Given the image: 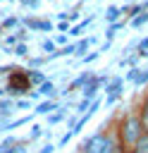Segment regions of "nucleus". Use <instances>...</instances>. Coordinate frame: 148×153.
Returning <instances> with one entry per match:
<instances>
[{"label":"nucleus","mask_w":148,"mask_h":153,"mask_svg":"<svg viewBox=\"0 0 148 153\" xmlns=\"http://www.w3.org/2000/svg\"><path fill=\"white\" fill-rule=\"evenodd\" d=\"M115 134H117V141H119V151L122 153H129L136 141L143 136V129H141V122L136 117V110H124L117 120V127H115Z\"/></svg>","instance_id":"1"},{"label":"nucleus","mask_w":148,"mask_h":153,"mask_svg":"<svg viewBox=\"0 0 148 153\" xmlns=\"http://www.w3.org/2000/svg\"><path fill=\"white\" fill-rule=\"evenodd\" d=\"M79 153H122V151H119V141H117L115 129L103 127L100 131L91 134L79 146Z\"/></svg>","instance_id":"2"},{"label":"nucleus","mask_w":148,"mask_h":153,"mask_svg":"<svg viewBox=\"0 0 148 153\" xmlns=\"http://www.w3.org/2000/svg\"><path fill=\"white\" fill-rule=\"evenodd\" d=\"M31 91V81H29V72L26 67H14L10 74H7V84H5V93L7 96H29Z\"/></svg>","instance_id":"3"},{"label":"nucleus","mask_w":148,"mask_h":153,"mask_svg":"<svg viewBox=\"0 0 148 153\" xmlns=\"http://www.w3.org/2000/svg\"><path fill=\"white\" fill-rule=\"evenodd\" d=\"M107 74H93L91 79H88V84L81 88V98H86V100H93L103 88H105V84H107Z\"/></svg>","instance_id":"4"},{"label":"nucleus","mask_w":148,"mask_h":153,"mask_svg":"<svg viewBox=\"0 0 148 153\" xmlns=\"http://www.w3.org/2000/svg\"><path fill=\"white\" fill-rule=\"evenodd\" d=\"M122 81H124L122 76H110V79H107V84H105V88H103L105 96H107V98H105V105H115V103L122 98Z\"/></svg>","instance_id":"5"},{"label":"nucleus","mask_w":148,"mask_h":153,"mask_svg":"<svg viewBox=\"0 0 148 153\" xmlns=\"http://www.w3.org/2000/svg\"><path fill=\"white\" fill-rule=\"evenodd\" d=\"M95 41H98L95 36H84V38H79V41L74 43V57H76V60L86 57V55L91 53V45H93Z\"/></svg>","instance_id":"6"},{"label":"nucleus","mask_w":148,"mask_h":153,"mask_svg":"<svg viewBox=\"0 0 148 153\" xmlns=\"http://www.w3.org/2000/svg\"><path fill=\"white\" fill-rule=\"evenodd\" d=\"M134 110H136V117H138V122H141L143 134L148 136V100H146V96H141V100H138V105H136Z\"/></svg>","instance_id":"7"},{"label":"nucleus","mask_w":148,"mask_h":153,"mask_svg":"<svg viewBox=\"0 0 148 153\" xmlns=\"http://www.w3.org/2000/svg\"><path fill=\"white\" fill-rule=\"evenodd\" d=\"M91 76H93V72H91V69L81 72V74H79V76H76V79H74V81H72V84H69V86H67V88H64L62 93H72V91H76V88L81 91V88H84V86L88 84V79H91Z\"/></svg>","instance_id":"8"},{"label":"nucleus","mask_w":148,"mask_h":153,"mask_svg":"<svg viewBox=\"0 0 148 153\" xmlns=\"http://www.w3.org/2000/svg\"><path fill=\"white\" fill-rule=\"evenodd\" d=\"M36 93H38V98H45V100H55L57 98V88H55V84L48 79V81H43L38 88H36Z\"/></svg>","instance_id":"9"},{"label":"nucleus","mask_w":148,"mask_h":153,"mask_svg":"<svg viewBox=\"0 0 148 153\" xmlns=\"http://www.w3.org/2000/svg\"><path fill=\"white\" fill-rule=\"evenodd\" d=\"M19 26L26 29V31H38V26H41V17L24 14V17H19Z\"/></svg>","instance_id":"10"},{"label":"nucleus","mask_w":148,"mask_h":153,"mask_svg":"<svg viewBox=\"0 0 148 153\" xmlns=\"http://www.w3.org/2000/svg\"><path fill=\"white\" fill-rule=\"evenodd\" d=\"M91 22H93V17H86L84 22H79V24H72V29H69V33H67V36H74V38H84V31L91 26Z\"/></svg>","instance_id":"11"},{"label":"nucleus","mask_w":148,"mask_h":153,"mask_svg":"<svg viewBox=\"0 0 148 153\" xmlns=\"http://www.w3.org/2000/svg\"><path fill=\"white\" fill-rule=\"evenodd\" d=\"M53 110H57V100H41L33 110V115H50Z\"/></svg>","instance_id":"12"},{"label":"nucleus","mask_w":148,"mask_h":153,"mask_svg":"<svg viewBox=\"0 0 148 153\" xmlns=\"http://www.w3.org/2000/svg\"><path fill=\"white\" fill-rule=\"evenodd\" d=\"M26 72H29V81H31V88H33V86L38 88L43 81H48V76H45L41 69H26Z\"/></svg>","instance_id":"13"},{"label":"nucleus","mask_w":148,"mask_h":153,"mask_svg":"<svg viewBox=\"0 0 148 153\" xmlns=\"http://www.w3.org/2000/svg\"><path fill=\"white\" fill-rule=\"evenodd\" d=\"M119 17H122V7L110 5V7L105 10V19H107V24H117V22H119Z\"/></svg>","instance_id":"14"},{"label":"nucleus","mask_w":148,"mask_h":153,"mask_svg":"<svg viewBox=\"0 0 148 153\" xmlns=\"http://www.w3.org/2000/svg\"><path fill=\"white\" fill-rule=\"evenodd\" d=\"M67 120V108H57L55 112L48 115V124H57V122H64Z\"/></svg>","instance_id":"15"},{"label":"nucleus","mask_w":148,"mask_h":153,"mask_svg":"<svg viewBox=\"0 0 148 153\" xmlns=\"http://www.w3.org/2000/svg\"><path fill=\"white\" fill-rule=\"evenodd\" d=\"M131 84L134 86H146L148 84V67H138V72H136V76H134Z\"/></svg>","instance_id":"16"},{"label":"nucleus","mask_w":148,"mask_h":153,"mask_svg":"<svg viewBox=\"0 0 148 153\" xmlns=\"http://www.w3.org/2000/svg\"><path fill=\"white\" fill-rule=\"evenodd\" d=\"M45 62H48V55H38V57H29V60H26V65H29L26 69H38V67H43Z\"/></svg>","instance_id":"17"},{"label":"nucleus","mask_w":148,"mask_h":153,"mask_svg":"<svg viewBox=\"0 0 148 153\" xmlns=\"http://www.w3.org/2000/svg\"><path fill=\"white\" fill-rule=\"evenodd\" d=\"M129 24H131L134 29H138V26H143V24H148V12L143 10L141 14H136V17H131V19H129Z\"/></svg>","instance_id":"18"},{"label":"nucleus","mask_w":148,"mask_h":153,"mask_svg":"<svg viewBox=\"0 0 148 153\" xmlns=\"http://www.w3.org/2000/svg\"><path fill=\"white\" fill-rule=\"evenodd\" d=\"M0 26H2V31H10V29H19V17H5Z\"/></svg>","instance_id":"19"},{"label":"nucleus","mask_w":148,"mask_h":153,"mask_svg":"<svg viewBox=\"0 0 148 153\" xmlns=\"http://www.w3.org/2000/svg\"><path fill=\"white\" fill-rule=\"evenodd\" d=\"M124 26V22H117V24H110L107 26V31H105V38H107V43H112V38L117 36V31Z\"/></svg>","instance_id":"20"},{"label":"nucleus","mask_w":148,"mask_h":153,"mask_svg":"<svg viewBox=\"0 0 148 153\" xmlns=\"http://www.w3.org/2000/svg\"><path fill=\"white\" fill-rule=\"evenodd\" d=\"M136 55H138V57H148V36H143V38L136 43Z\"/></svg>","instance_id":"21"},{"label":"nucleus","mask_w":148,"mask_h":153,"mask_svg":"<svg viewBox=\"0 0 148 153\" xmlns=\"http://www.w3.org/2000/svg\"><path fill=\"white\" fill-rule=\"evenodd\" d=\"M38 48H41V50H43V53H48V55H53V53H55V50H57V48H55V43H53V41H50V38H43V41H41V43H38Z\"/></svg>","instance_id":"22"},{"label":"nucleus","mask_w":148,"mask_h":153,"mask_svg":"<svg viewBox=\"0 0 148 153\" xmlns=\"http://www.w3.org/2000/svg\"><path fill=\"white\" fill-rule=\"evenodd\" d=\"M10 53H12V55H17V57H29V48H26V43H17Z\"/></svg>","instance_id":"23"},{"label":"nucleus","mask_w":148,"mask_h":153,"mask_svg":"<svg viewBox=\"0 0 148 153\" xmlns=\"http://www.w3.org/2000/svg\"><path fill=\"white\" fill-rule=\"evenodd\" d=\"M131 151H136V153H148V136L143 134V136L136 141V146H134Z\"/></svg>","instance_id":"24"},{"label":"nucleus","mask_w":148,"mask_h":153,"mask_svg":"<svg viewBox=\"0 0 148 153\" xmlns=\"http://www.w3.org/2000/svg\"><path fill=\"white\" fill-rule=\"evenodd\" d=\"M91 103H93V100L81 98V100L76 103V117H79V115H86V112H88V108H91Z\"/></svg>","instance_id":"25"},{"label":"nucleus","mask_w":148,"mask_h":153,"mask_svg":"<svg viewBox=\"0 0 148 153\" xmlns=\"http://www.w3.org/2000/svg\"><path fill=\"white\" fill-rule=\"evenodd\" d=\"M53 43H55V48H62V45H67V43H69V36H67V33H57Z\"/></svg>","instance_id":"26"},{"label":"nucleus","mask_w":148,"mask_h":153,"mask_svg":"<svg viewBox=\"0 0 148 153\" xmlns=\"http://www.w3.org/2000/svg\"><path fill=\"white\" fill-rule=\"evenodd\" d=\"M38 31H43V33H50V31H53V22H50V19H41V26H38Z\"/></svg>","instance_id":"27"},{"label":"nucleus","mask_w":148,"mask_h":153,"mask_svg":"<svg viewBox=\"0 0 148 153\" xmlns=\"http://www.w3.org/2000/svg\"><path fill=\"white\" fill-rule=\"evenodd\" d=\"M98 55H100V53H98V50H91V53H88V55H86V57H81V65H91V62H93V60H98Z\"/></svg>","instance_id":"28"},{"label":"nucleus","mask_w":148,"mask_h":153,"mask_svg":"<svg viewBox=\"0 0 148 153\" xmlns=\"http://www.w3.org/2000/svg\"><path fill=\"white\" fill-rule=\"evenodd\" d=\"M24 108H31L29 98H17V100H14V110H24Z\"/></svg>","instance_id":"29"},{"label":"nucleus","mask_w":148,"mask_h":153,"mask_svg":"<svg viewBox=\"0 0 148 153\" xmlns=\"http://www.w3.org/2000/svg\"><path fill=\"white\" fill-rule=\"evenodd\" d=\"M69 29H72L69 22H57V31H60V33H69Z\"/></svg>","instance_id":"30"},{"label":"nucleus","mask_w":148,"mask_h":153,"mask_svg":"<svg viewBox=\"0 0 148 153\" xmlns=\"http://www.w3.org/2000/svg\"><path fill=\"white\" fill-rule=\"evenodd\" d=\"M41 134H43V129H41L38 124H36V127H31V134H29V141H33V139H38Z\"/></svg>","instance_id":"31"},{"label":"nucleus","mask_w":148,"mask_h":153,"mask_svg":"<svg viewBox=\"0 0 148 153\" xmlns=\"http://www.w3.org/2000/svg\"><path fill=\"white\" fill-rule=\"evenodd\" d=\"M55 148H57V146H53V143H45V146H43L38 153H55Z\"/></svg>","instance_id":"32"},{"label":"nucleus","mask_w":148,"mask_h":153,"mask_svg":"<svg viewBox=\"0 0 148 153\" xmlns=\"http://www.w3.org/2000/svg\"><path fill=\"white\" fill-rule=\"evenodd\" d=\"M136 72H138V67H129V72H127V79H129V81H134Z\"/></svg>","instance_id":"33"},{"label":"nucleus","mask_w":148,"mask_h":153,"mask_svg":"<svg viewBox=\"0 0 148 153\" xmlns=\"http://www.w3.org/2000/svg\"><path fill=\"white\" fill-rule=\"evenodd\" d=\"M69 139H72V134L67 131V134H64V136L60 139V148H62V146H67V143H69Z\"/></svg>","instance_id":"34"},{"label":"nucleus","mask_w":148,"mask_h":153,"mask_svg":"<svg viewBox=\"0 0 148 153\" xmlns=\"http://www.w3.org/2000/svg\"><path fill=\"white\" fill-rule=\"evenodd\" d=\"M143 10H146V12H148V0H143Z\"/></svg>","instance_id":"35"},{"label":"nucleus","mask_w":148,"mask_h":153,"mask_svg":"<svg viewBox=\"0 0 148 153\" xmlns=\"http://www.w3.org/2000/svg\"><path fill=\"white\" fill-rule=\"evenodd\" d=\"M2 33H5V31H2V26H0V36H2Z\"/></svg>","instance_id":"36"},{"label":"nucleus","mask_w":148,"mask_h":153,"mask_svg":"<svg viewBox=\"0 0 148 153\" xmlns=\"http://www.w3.org/2000/svg\"><path fill=\"white\" fill-rule=\"evenodd\" d=\"M143 96H146V100H148V91H146V93H143Z\"/></svg>","instance_id":"37"},{"label":"nucleus","mask_w":148,"mask_h":153,"mask_svg":"<svg viewBox=\"0 0 148 153\" xmlns=\"http://www.w3.org/2000/svg\"><path fill=\"white\" fill-rule=\"evenodd\" d=\"M129 153H136V151H129Z\"/></svg>","instance_id":"38"},{"label":"nucleus","mask_w":148,"mask_h":153,"mask_svg":"<svg viewBox=\"0 0 148 153\" xmlns=\"http://www.w3.org/2000/svg\"><path fill=\"white\" fill-rule=\"evenodd\" d=\"M10 2H14V0H10Z\"/></svg>","instance_id":"39"},{"label":"nucleus","mask_w":148,"mask_h":153,"mask_svg":"<svg viewBox=\"0 0 148 153\" xmlns=\"http://www.w3.org/2000/svg\"><path fill=\"white\" fill-rule=\"evenodd\" d=\"M0 2H5V0H0Z\"/></svg>","instance_id":"40"}]
</instances>
